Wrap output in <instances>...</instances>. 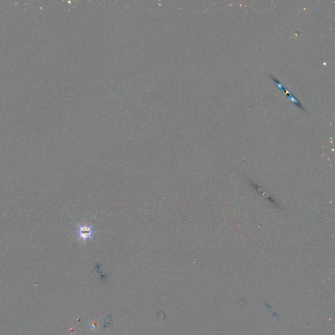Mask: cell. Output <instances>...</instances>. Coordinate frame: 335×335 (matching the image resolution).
Returning <instances> with one entry per match:
<instances>
[{"label": "cell", "mask_w": 335, "mask_h": 335, "mask_svg": "<svg viewBox=\"0 0 335 335\" xmlns=\"http://www.w3.org/2000/svg\"><path fill=\"white\" fill-rule=\"evenodd\" d=\"M94 233V232L91 226H79L77 234L79 239H81L83 241H85L88 239H91Z\"/></svg>", "instance_id": "1"}]
</instances>
